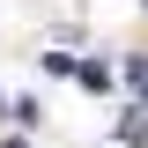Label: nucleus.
I'll return each instance as SVG.
<instances>
[{
    "instance_id": "f257e3e1",
    "label": "nucleus",
    "mask_w": 148,
    "mask_h": 148,
    "mask_svg": "<svg viewBox=\"0 0 148 148\" xmlns=\"http://www.w3.org/2000/svg\"><path fill=\"white\" fill-rule=\"evenodd\" d=\"M126 89H133V96H148V59H133V67H126Z\"/></svg>"
},
{
    "instance_id": "f03ea898",
    "label": "nucleus",
    "mask_w": 148,
    "mask_h": 148,
    "mask_svg": "<svg viewBox=\"0 0 148 148\" xmlns=\"http://www.w3.org/2000/svg\"><path fill=\"white\" fill-rule=\"evenodd\" d=\"M0 148H30V141H0Z\"/></svg>"
}]
</instances>
